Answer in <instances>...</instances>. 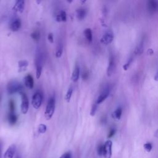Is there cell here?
Here are the masks:
<instances>
[{"instance_id":"9c48e42d","label":"cell","mask_w":158,"mask_h":158,"mask_svg":"<svg viewBox=\"0 0 158 158\" xmlns=\"http://www.w3.org/2000/svg\"><path fill=\"white\" fill-rule=\"evenodd\" d=\"M115 68V62L114 57L110 54L109 56L108 66L107 68V75L108 77H110L112 75L114 70Z\"/></svg>"},{"instance_id":"2e32d148","label":"cell","mask_w":158,"mask_h":158,"mask_svg":"<svg viewBox=\"0 0 158 158\" xmlns=\"http://www.w3.org/2000/svg\"><path fill=\"white\" fill-rule=\"evenodd\" d=\"M79 76H80V67H78V65H76L72 72L71 80L73 82H77L78 80Z\"/></svg>"},{"instance_id":"6da1fadb","label":"cell","mask_w":158,"mask_h":158,"mask_svg":"<svg viewBox=\"0 0 158 158\" xmlns=\"http://www.w3.org/2000/svg\"><path fill=\"white\" fill-rule=\"evenodd\" d=\"M56 101L54 97H51L48 101L47 105L46 106V109L44 111V116L46 120H50L55 111Z\"/></svg>"},{"instance_id":"5bb4252c","label":"cell","mask_w":158,"mask_h":158,"mask_svg":"<svg viewBox=\"0 0 158 158\" xmlns=\"http://www.w3.org/2000/svg\"><path fill=\"white\" fill-rule=\"evenodd\" d=\"M25 85L28 89H32L34 86V80L30 74H28L25 77Z\"/></svg>"},{"instance_id":"cb8c5ba5","label":"cell","mask_w":158,"mask_h":158,"mask_svg":"<svg viewBox=\"0 0 158 158\" xmlns=\"http://www.w3.org/2000/svg\"><path fill=\"white\" fill-rule=\"evenodd\" d=\"M72 93H73V88L72 87H70L68 89V91H67L66 93V94L65 96V100L69 102H70V99H71V97H72Z\"/></svg>"},{"instance_id":"d6a6232c","label":"cell","mask_w":158,"mask_h":158,"mask_svg":"<svg viewBox=\"0 0 158 158\" xmlns=\"http://www.w3.org/2000/svg\"><path fill=\"white\" fill-rule=\"evenodd\" d=\"M115 133V130L114 128L110 129V130L109 131V133H108L107 138H110L112 137V136L114 135Z\"/></svg>"},{"instance_id":"f1b7e54d","label":"cell","mask_w":158,"mask_h":158,"mask_svg":"<svg viewBox=\"0 0 158 158\" xmlns=\"http://www.w3.org/2000/svg\"><path fill=\"white\" fill-rule=\"evenodd\" d=\"M98 104L96 102H95L94 104H93L92 107H91V111H90V115L91 116H94L96 112V110H97V108H98Z\"/></svg>"},{"instance_id":"7402d4cb","label":"cell","mask_w":158,"mask_h":158,"mask_svg":"<svg viewBox=\"0 0 158 158\" xmlns=\"http://www.w3.org/2000/svg\"><path fill=\"white\" fill-rule=\"evenodd\" d=\"M144 43L143 41H140V43L136 46V47L135 48L134 53L136 55H140L143 53V49H144Z\"/></svg>"},{"instance_id":"74e56055","label":"cell","mask_w":158,"mask_h":158,"mask_svg":"<svg viewBox=\"0 0 158 158\" xmlns=\"http://www.w3.org/2000/svg\"><path fill=\"white\" fill-rule=\"evenodd\" d=\"M154 135L156 138H158V130H157L154 133Z\"/></svg>"},{"instance_id":"e0dca14e","label":"cell","mask_w":158,"mask_h":158,"mask_svg":"<svg viewBox=\"0 0 158 158\" xmlns=\"http://www.w3.org/2000/svg\"><path fill=\"white\" fill-rule=\"evenodd\" d=\"M83 34L84 36L85 37V38L86 39V40L91 43L93 41V33H92V30L91 28H87L86 29H85V30L83 31Z\"/></svg>"},{"instance_id":"9a60e30c","label":"cell","mask_w":158,"mask_h":158,"mask_svg":"<svg viewBox=\"0 0 158 158\" xmlns=\"http://www.w3.org/2000/svg\"><path fill=\"white\" fill-rule=\"evenodd\" d=\"M122 114V109L121 107H118L111 114V117L115 120H119Z\"/></svg>"},{"instance_id":"ac0fdd59","label":"cell","mask_w":158,"mask_h":158,"mask_svg":"<svg viewBox=\"0 0 158 158\" xmlns=\"http://www.w3.org/2000/svg\"><path fill=\"white\" fill-rule=\"evenodd\" d=\"M28 65V62L26 60H21L18 62V67H19V72H23L26 70L27 67Z\"/></svg>"},{"instance_id":"52a82bcc","label":"cell","mask_w":158,"mask_h":158,"mask_svg":"<svg viewBox=\"0 0 158 158\" xmlns=\"http://www.w3.org/2000/svg\"><path fill=\"white\" fill-rule=\"evenodd\" d=\"M113 40H114V33L112 31L108 30L101 37V43L107 45L111 43Z\"/></svg>"},{"instance_id":"f546056e","label":"cell","mask_w":158,"mask_h":158,"mask_svg":"<svg viewBox=\"0 0 158 158\" xmlns=\"http://www.w3.org/2000/svg\"><path fill=\"white\" fill-rule=\"evenodd\" d=\"M143 147L144 148V149L147 151V152H150L152 150V145L151 143H146L145 144H144Z\"/></svg>"},{"instance_id":"8992f818","label":"cell","mask_w":158,"mask_h":158,"mask_svg":"<svg viewBox=\"0 0 158 158\" xmlns=\"http://www.w3.org/2000/svg\"><path fill=\"white\" fill-rule=\"evenodd\" d=\"M112 142L110 140H107L104 144L103 157L104 158H111L112 156Z\"/></svg>"},{"instance_id":"7a4b0ae2","label":"cell","mask_w":158,"mask_h":158,"mask_svg":"<svg viewBox=\"0 0 158 158\" xmlns=\"http://www.w3.org/2000/svg\"><path fill=\"white\" fill-rule=\"evenodd\" d=\"M43 55L40 51H38L36 54L35 67H36V77L37 79L40 78L43 69Z\"/></svg>"},{"instance_id":"836d02e7","label":"cell","mask_w":158,"mask_h":158,"mask_svg":"<svg viewBox=\"0 0 158 158\" xmlns=\"http://www.w3.org/2000/svg\"><path fill=\"white\" fill-rule=\"evenodd\" d=\"M48 41L51 43H52L54 42V36H53V34L50 33L48 34Z\"/></svg>"},{"instance_id":"484cf974","label":"cell","mask_w":158,"mask_h":158,"mask_svg":"<svg viewBox=\"0 0 158 158\" xmlns=\"http://www.w3.org/2000/svg\"><path fill=\"white\" fill-rule=\"evenodd\" d=\"M30 36H31V38L33 40L37 41L39 40V39L40 38V32L38 31H35L34 32L31 33Z\"/></svg>"},{"instance_id":"4316f807","label":"cell","mask_w":158,"mask_h":158,"mask_svg":"<svg viewBox=\"0 0 158 158\" xmlns=\"http://www.w3.org/2000/svg\"><path fill=\"white\" fill-rule=\"evenodd\" d=\"M103 150H104V144H99L97 147V153L98 156H101L103 155Z\"/></svg>"},{"instance_id":"83f0119b","label":"cell","mask_w":158,"mask_h":158,"mask_svg":"<svg viewBox=\"0 0 158 158\" xmlns=\"http://www.w3.org/2000/svg\"><path fill=\"white\" fill-rule=\"evenodd\" d=\"M9 107L10 112H15V103L13 99H11L9 102Z\"/></svg>"},{"instance_id":"ba28073f","label":"cell","mask_w":158,"mask_h":158,"mask_svg":"<svg viewBox=\"0 0 158 158\" xmlns=\"http://www.w3.org/2000/svg\"><path fill=\"white\" fill-rule=\"evenodd\" d=\"M110 91V87L109 86H106L103 89V90L102 91L101 94L99 95L96 102L99 105V104H101L102 102H104L106 99V98L109 96Z\"/></svg>"},{"instance_id":"4dcf8cb0","label":"cell","mask_w":158,"mask_h":158,"mask_svg":"<svg viewBox=\"0 0 158 158\" xmlns=\"http://www.w3.org/2000/svg\"><path fill=\"white\" fill-rule=\"evenodd\" d=\"M133 59V57H130V58L128 60V61L123 65V69L125 70H127L129 68V66H130V64L132 62Z\"/></svg>"},{"instance_id":"ffe728a7","label":"cell","mask_w":158,"mask_h":158,"mask_svg":"<svg viewBox=\"0 0 158 158\" xmlns=\"http://www.w3.org/2000/svg\"><path fill=\"white\" fill-rule=\"evenodd\" d=\"M86 15V9H83V8H80V9H78L77 10V19L78 20H82L83 19H84Z\"/></svg>"},{"instance_id":"5b68a950","label":"cell","mask_w":158,"mask_h":158,"mask_svg":"<svg viewBox=\"0 0 158 158\" xmlns=\"http://www.w3.org/2000/svg\"><path fill=\"white\" fill-rule=\"evenodd\" d=\"M21 104L20 109L22 114H25L27 113L29 108V102L27 96L24 93H21Z\"/></svg>"},{"instance_id":"e575fe53","label":"cell","mask_w":158,"mask_h":158,"mask_svg":"<svg viewBox=\"0 0 158 158\" xmlns=\"http://www.w3.org/2000/svg\"><path fill=\"white\" fill-rule=\"evenodd\" d=\"M88 72H83V73L82 74V78L83 80H86L88 78Z\"/></svg>"},{"instance_id":"1f68e13d","label":"cell","mask_w":158,"mask_h":158,"mask_svg":"<svg viewBox=\"0 0 158 158\" xmlns=\"http://www.w3.org/2000/svg\"><path fill=\"white\" fill-rule=\"evenodd\" d=\"M59 158H72V153L70 151L64 153Z\"/></svg>"},{"instance_id":"f35d334b","label":"cell","mask_w":158,"mask_h":158,"mask_svg":"<svg viewBox=\"0 0 158 158\" xmlns=\"http://www.w3.org/2000/svg\"><path fill=\"white\" fill-rule=\"evenodd\" d=\"M15 158H20V156H17V157H16Z\"/></svg>"},{"instance_id":"603a6c76","label":"cell","mask_w":158,"mask_h":158,"mask_svg":"<svg viewBox=\"0 0 158 158\" xmlns=\"http://www.w3.org/2000/svg\"><path fill=\"white\" fill-rule=\"evenodd\" d=\"M63 52V46L61 43H59L57 45L56 51V57L57 58H60L62 55Z\"/></svg>"},{"instance_id":"8fae6325","label":"cell","mask_w":158,"mask_h":158,"mask_svg":"<svg viewBox=\"0 0 158 158\" xmlns=\"http://www.w3.org/2000/svg\"><path fill=\"white\" fill-rule=\"evenodd\" d=\"M12 9L16 12L22 13L25 9V1L22 0L16 1Z\"/></svg>"},{"instance_id":"30bf717a","label":"cell","mask_w":158,"mask_h":158,"mask_svg":"<svg viewBox=\"0 0 158 158\" xmlns=\"http://www.w3.org/2000/svg\"><path fill=\"white\" fill-rule=\"evenodd\" d=\"M147 9L149 12L155 13L158 12V1L149 0L147 2Z\"/></svg>"},{"instance_id":"d6986e66","label":"cell","mask_w":158,"mask_h":158,"mask_svg":"<svg viewBox=\"0 0 158 158\" xmlns=\"http://www.w3.org/2000/svg\"><path fill=\"white\" fill-rule=\"evenodd\" d=\"M8 122L10 125H14L16 123L18 120V117L15 112H9L8 117H7Z\"/></svg>"},{"instance_id":"4fadbf2b","label":"cell","mask_w":158,"mask_h":158,"mask_svg":"<svg viewBox=\"0 0 158 158\" xmlns=\"http://www.w3.org/2000/svg\"><path fill=\"white\" fill-rule=\"evenodd\" d=\"M16 151V147L14 144L10 145L4 153V158H13Z\"/></svg>"},{"instance_id":"44dd1931","label":"cell","mask_w":158,"mask_h":158,"mask_svg":"<svg viewBox=\"0 0 158 158\" xmlns=\"http://www.w3.org/2000/svg\"><path fill=\"white\" fill-rule=\"evenodd\" d=\"M56 21L58 22H66L67 21V14L64 10L60 11L56 16Z\"/></svg>"},{"instance_id":"8d00e7d4","label":"cell","mask_w":158,"mask_h":158,"mask_svg":"<svg viewBox=\"0 0 158 158\" xmlns=\"http://www.w3.org/2000/svg\"><path fill=\"white\" fill-rule=\"evenodd\" d=\"M1 150H2V143L0 141V158H1Z\"/></svg>"},{"instance_id":"7c38bea8","label":"cell","mask_w":158,"mask_h":158,"mask_svg":"<svg viewBox=\"0 0 158 158\" xmlns=\"http://www.w3.org/2000/svg\"><path fill=\"white\" fill-rule=\"evenodd\" d=\"M22 22L20 19H14L9 25L10 30L12 31H17L21 27Z\"/></svg>"},{"instance_id":"3957f363","label":"cell","mask_w":158,"mask_h":158,"mask_svg":"<svg viewBox=\"0 0 158 158\" xmlns=\"http://www.w3.org/2000/svg\"><path fill=\"white\" fill-rule=\"evenodd\" d=\"M22 89V85L19 81L15 80L10 81L7 85V91L9 94H13L17 92H20Z\"/></svg>"},{"instance_id":"277c9868","label":"cell","mask_w":158,"mask_h":158,"mask_svg":"<svg viewBox=\"0 0 158 158\" xmlns=\"http://www.w3.org/2000/svg\"><path fill=\"white\" fill-rule=\"evenodd\" d=\"M42 101H43V96L41 93L40 91L36 92L33 95V97H32L31 104L33 107L36 109H39L42 104Z\"/></svg>"},{"instance_id":"d590c367","label":"cell","mask_w":158,"mask_h":158,"mask_svg":"<svg viewBox=\"0 0 158 158\" xmlns=\"http://www.w3.org/2000/svg\"><path fill=\"white\" fill-rule=\"evenodd\" d=\"M154 80H155L156 81H158V72L156 73V75L154 76Z\"/></svg>"},{"instance_id":"d4e9b609","label":"cell","mask_w":158,"mask_h":158,"mask_svg":"<svg viewBox=\"0 0 158 158\" xmlns=\"http://www.w3.org/2000/svg\"><path fill=\"white\" fill-rule=\"evenodd\" d=\"M47 130V127L46 126V125L43 124V123H41L38 125V131L40 133H41V134H43L44 133H46Z\"/></svg>"}]
</instances>
